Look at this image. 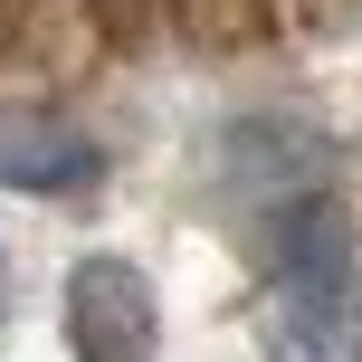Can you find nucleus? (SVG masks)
Instances as JSON below:
<instances>
[{"instance_id": "nucleus-1", "label": "nucleus", "mask_w": 362, "mask_h": 362, "mask_svg": "<svg viewBox=\"0 0 362 362\" xmlns=\"http://www.w3.org/2000/svg\"><path fill=\"white\" fill-rule=\"evenodd\" d=\"M67 344H76V362H163V315H153V286L134 257H76Z\"/></svg>"}, {"instance_id": "nucleus-2", "label": "nucleus", "mask_w": 362, "mask_h": 362, "mask_svg": "<svg viewBox=\"0 0 362 362\" xmlns=\"http://www.w3.org/2000/svg\"><path fill=\"white\" fill-rule=\"evenodd\" d=\"M95 181V144L48 115H0V191H67Z\"/></svg>"}]
</instances>
